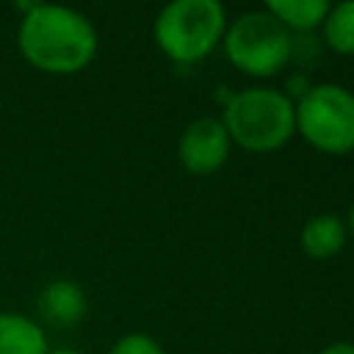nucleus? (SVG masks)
<instances>
[{
    "label": "nucleus",
    "instance_id": "1",
    "mask_svg": "<svg viewBox=\"0 0 354 354\" xmlns=\"http://www.w3.org/2000/svg\"><path fill=\"white\" fill-rule=\"evenodd\" d=\"M100 39L94 22L69 6L30 3L17 25V50L39 72L75 75L97 55Z\"/></svg>",
    "mask_w": 354,
    "mask_h": 354
},
{
    "label": "nucleus",
    "instance_id": "2",
    "mask_svg": "<svg viewBox=\"0 0 354 354\" xmlns=\"http://www.w3.org/2000/svg\"><path fill=\"white\" fill-rule=\"evenodd\" d=\"M221 122L230 141L257 152L277 149L296 130V102L279 88L249 86L227 100Z\"/></svg>",
    "mask_w": 354,
    "mask_h": 354
},
{
    "label": "nucleus",
    "instance_id": "3",
    "mask_svg": "<svg viewBox=\"0 0 354 354\" xmlns=\"http://www.w3.org/2000/svg\"><path fill=\"white\" fill-rule=\"evenodd\" d=\"M227 30V11L218 0H171L155 17V41L180 64L207 55Z\"/></svg>",
    "mask_w": 354,
    "mask_h": 354
},
{
    "label": "nucleus",
    "instance_id": "4",
    "mask_svg": "<svg viewBox=\"0 0 354 354\" xmlns=\"http://www.w3.org/2000/svg\"><path fill=\"white\" fill-rule=\"evenodd\" d=\"M296 127L324 152L354 149V91L340 83L307 86L296 102Z\"/></svg>",
    "mask_w": 354,
    "mask_h": 354
},
{
    "label": "nucleus",
    "instance_id": "5",
    "mask_svg": "<svg viewBox=\"0 0 354 354\" xmlns=\"http://www.w3.org/2000/svg\"><path fill=\"white\" fill-rule=\"evenodd\" d=\"M290 30L266 8L235 17L224 30L227 58L249 75L263 77L279 72L290 55Z\"/></svg>",
    "mask_w": 354,
    "mask_h": 354
},
{
    "label": "nucleus",
    "instance_id": "6",
    "mask_svg": "<svg viewBox=\"0 0 354 354\" xmlns=\"http://www.w3.org/2000/svg\"><path fill=\"white\" fill-rule=\"evenodd\" d=\"M230 133L218 116H196L180 136L177 155L194 174H207L227 160Z\"/></svg>",
    "mask_w": 354,
    "mask_h": 354
},
{
    "label": "nucleus",
    "instance_id": "7",
    "mask_svg": "<svg viewBox=\"0 0 354 354\" xmlns=\"http://www.w3.org/2000/svg\"><path fill=\"white\" fill-rule=\"evenodd\" d=\"M36 310L44 324L69 329L86 318L88 299L75 279H50L36 296Z\"/></svg>",
    "mask_w": 354,
    "mask_h": 354
},
{
    "label": "nucleus",
    "instance_id": "8",
    "mask_svg": "<svg viewBox=\"0 0 354 354\" xmlns=\"http://www.w3.org/2000/svg\"><path fill=\"white\" fill-rule=\"evenodd\" d=\"M50 343L39 321L25 313L0 310V354H47Z\"/></svg>",
    "mask_w": 354,
    "mask_h": 354
},
{
    "label": "nucleus",
    "instance_id": "9",
    "mask_svg": "<svg viewBox=\"0 0 354 354\" xmlns=\"http://www.w3.org/2000/svg\"><path fill=\"white\" fill-rule=\"evenodd\" d=\"M346 232V221L337 213H318L304 221L299 243L310 257H332L343 249Z\"/></svg>",
    "mask_w": 354,
    "mask_h": 354
},
{
    "label": "nucleus",
    "instance_id": "10",
    "mask_svg": "<svg viewBox=\"0 0 354 354\" xmlns=\"http://www.w3.org/2000/svg\"><path fill=\"white\" fill-rule=\"evenodd\" d=\"M266 11L274 14L285 28H315L324 22V17L329 14V3L326 0H268Z\"/></svg>",
    "mask_w": 354,
    "mask_h": 354
},
{
    "label": "nucleus",
    "instance_id": "11",
    "mask_svg": "<svg viewBox=\"0 0 354 354\" xmlns=\"http://www.w3.org/2000/svg\"><path fill=\"white\" fill-rule=\"evenodd\" d=\"M321 25L332 50L354 53V0H340L337 6H329V14Z\"/></svg>",
    "mask_w": 354,
    "mask_h": 354
},
{
    "label": "nucleus",
    "instance_id": "12",
    "mask_svg": "<svg viewBox=\"0 0 354 354\" xmlns=\"http://www.w3.org/2000/svg\"><path fill=\"white\" fill-rule=\"evenodd\" d=\"M108 354H166V351H163V346H160L155 337H149L147 332H127V335H122V337L111 346Z\"/></svg>",
    "mask_w": 354,
    "mask_h": 354
},
{
    "label": "nucleus",
    "instance_id": "13",
    "mask_svg": "<svg viewBox=\"0 0 354 354\" xmlns=\"http://www.w3.org/2000/svg\"><path fill=\"white\" fill-rule=\"evenodd\" d=\"M318 354H354V343H348V340H335V343H326Z\"/></svg>",
    "mask_w": 354,
    "mask_h": 354
},
{
    "label": "nucleus",
    "instance_id": "14",
    "mask_svg": "<svg viewBox=\"0 0 354 354\" xmlns=\"http://www.w3.org/2000/svg\"><path fill=\"white\" fill-rule=\"evenodd\" d=\"M47 354H83V351H77V348H66V346H64V348H50Z\"/></svg>",
    "mask_w": 354,
    "mask_h": 354
},
{
    "label": "nucleus",
    "instance_id": "15",
    "mask_svg": "<svg viewBox=\"0 0 354 354\" xmlns=\"http://www.w3.org/2000/svg\"><path fill=\"white\" fill-rule=\"evenodd\" d=\"M346 221H348V230L354 232V202H351V207H348V218H346Z\"/></svg>",
    "mask_w": 354,
    "mask_h": 354
}]
</instances>
